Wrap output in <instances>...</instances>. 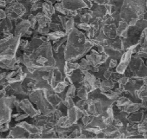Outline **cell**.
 <instances>
[{
  "mask_svg": "<svg viewBox=\"0 0 147 139\" xmlns=\"http://www.w3.org/2000/svg\"><path fill=\"white\" fill-rule=\"evenodd\" d=\"M63 7L67 10L75 11L87 7L82 0H63Z\"/></svg>",
  "mask_w": 147,
  "mask_h": 139,
  "instance_id": "1",
  "label": "cell"
},
{
  "mask_svg": "<svg viewBox=\"0 0 147 139\" xmlns=\"http://www.w3.org/2000/svg\"><path fill=\"white\" fill-rule=\"evenodd\" d=\"M97 3L99 4H103L104 3H106L107 2V0H96Z\"/></svg>",
  "mask_w": 147,
  "mask_h": 139,
  "instance_id": "2",
  "label": "cell"
}]
</instances>
